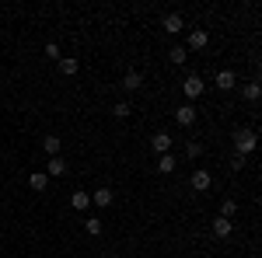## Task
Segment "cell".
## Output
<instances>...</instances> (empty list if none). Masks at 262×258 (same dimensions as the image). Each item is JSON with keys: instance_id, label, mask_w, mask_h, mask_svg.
I'll return each mask as SVG.
<instances>
[{"instance_id": "cell-1", "label": "cell", "mask_w": 262, "mask_h": 258, "mask_svg": "<svg viewBox=\"0 0 262 258\" xmlns=\"http://www.w3.org/2000/svg\"><path fill=\"white\" fill-rule=\"evenodd\" d=\"M234 147H238V154L245 157V154L255 147V133H252V129H238V133H234Z\"/></svg>"}, {"instance_id": "cell-2", "label": "cell", "mask_w": 262, "mask_h": 258, "mask_svg": "<svg viewBox=\"0 0 262 258\" xmlns=\"http://www.w3.org/2000/svg\"><path fill=\"white\" fill-rule=\"evenodd\" d=\"M182 87H185V95H189V98H200V95H203V80L196 77V74H189Z\"/></svg>"}, {"instance_id": "cell-3", "label": "cell", "mask_w": 262, "mask_h": 258, "mask_svg": "<svg viewBox=\"0 0 262 258\" xmlns=\"http://www.w3.org/2000/svg\"><path fill=\"white\" fill-rule=\"evenodd\" d=\"M46 175L63 178V175H67V160H63V157H49V164H46Z\"/></svg>"}, {"instance_id": "cell-4", "label": "cell", "mask_w": 262, "mask_h": 258, "mask_svg": "<svg viewBox=\"0 0 262 258\" xmlns=\"http://www.w3.org/2000/svg\"><path fill=\"white\" fill-rule=\"evenodd\" d=\"M161 25H164V32H168V35H179L182 28H185V21H182V14H168V18H164Z\"/></svg>"}, {"instance_id": "cell-5", "label": "cell", "mask_w": 262, "mask_h": 258, "mask_svg": "<svg viewBox=\"0 0 262 258\" xmlns=\"http://www.w3.org/2000/svg\"><path fill=\"white\" fill-rule=\"evenodd\" d=\"M175 122H179V126H192V122H196V108H192V105H182L179 112H175Z\"/></svg>"}, {"instance_id": "cell-6", "label": "cell", "mask_w": 262, "mask_h": 258, "mask_svg": "<svg viewBox=\"0 0 262 258\" xmlns=\"http://www.w3.org/2000/svg\"><path fill=\"white\" fill-rule=\"evenodd\" d=\"M213 84H217V87H221V91H231V87H234V84H238V77H234V70H221V74H217V80H213Z\"/></svg>"}, {"instance_id": "cell-7", "label": "cell", "mask_w": 262, "mask_h": 258, "mask_svg": "<svg viewBox=\"0 0 262 258\" xmlns=\"http://www.w3.org/2000/svg\"><path fill=\"white\" fill-rule=\"evenodd\" d=\"M150 147H154V154H168V147H171V136H168V133H158V136L150 139Z\"/></svg>"}, {"instance_id": "cell-8", "label": "cell", "mask_w": 262, "mask_h": 258, "mask_svg": "<svg viewBox=\"0 0 262 258\" xmlns=\"http://www.w3.org/2000/svg\"><path fill=\"white\" fill-rule=\"evenodd\" d=\"M192 189H196V192H206V189H210V171H196V175H192Z\"/></svg>"}, {"instance_id": "cell-9", "label": "cell", "mask_w": 262, "mask_h": 258, "mask_svg": "<svg viewBox=\"0 0 262 258\" xmlns=\"http://www.w3.org/2000/svg\"><path fill=\"white\" fill-rule=\"evenodd\" d=\"M91 202L105 209V206H112V192H108V189H98V192H91Z\"/></svg>"}, {"instance_id": "cell-10", "label": "cell", "mask_w": 262, "mask_h": 258, "mask_svg": "<svg viewBox=\"0 0 262 258\" xmlns=\"http://www.w3.org/2000/svg\"><path fill=\"white\" fill-rule=\"evenodd\" d=\"M206 42H210V35H206V32H203V28H196V32H192V35H189V49H203V45H206Z\"/></svg>"}, {"instance_id": "cell-11", "label": "cell", "mask_w": 262, "mask_h": 258, "mask_svg": "<svg viewBox=\"0 0 262 258\" xmlns=\"http://www.w3.org/2000/svg\"><path fill=\"white\" fill-rule=\"evenodd\" d=\"M60 70H63V74H67V77H74V74L81 70V63L74 60V56H63V60H60Z\"/></svg>"}, {"instance_id": "cell-12", "label": "cell", "mask_w": 262, "mask_h": 258, "mask_svg": "<svg viewBox=\"0 0 262 258\" xmlns=\"http://www.w3.org/2000/svg\"><path fill=\"white\" fill-rule=\"evenodd\" d=\"M213 234H217V238H227V234H231V220H227V217L213 220Z\"/></svg>"}, {"instance_id": "cell-13", "label": "cell", "mask_w": 262, "mask_h": 258, "mask_svg": "<svg viewBox=\"0 0 262 258\" xmlns=\"http://www.w3.org/2000/svg\"><path fill=\"white\" fill-rule=\"evenodd\" d=\"M158 171H161V175H171V171H175V157H171V154H161V160H158Z\"/></svg>"}, {"instance_id": "cell-14", "label": "cell", "mask_w": 262, "mask_h": 258, "mask_svg": "<svg viewBox=\"0 0 262 258\" xmlns=\"http://www.w3.org/2000/svg\"><path fill=\"white\" fill-rule=\"evenodd\" d=\"M140 84H143V77L137 74V70H129V74H126V80H122V87H129V91H137Z\"/></svg>"}, {"instance_id": "cell-15", "label": "cell", "mask_w": 262, "mask_h": 258, "mask_svg": "<svg viewBox=\"0 0 262 258\" xmlns=\"http://www.w3.org/2000/svg\"><path fill=\"white\" fill-rule=\"evenodd\" d=\"M42 147H46V154H49V157H56V154H60V139H56V136H46V139H42Z\"/></svg>"}, {"instance_id": "cell-16", "label": "cell", "mask_w": 262, "mask_h": 258, "mask_svg": "<svg viewBox=\"0 0 262 258\" xmlns=\"http://www.w3.org/2000/svg\"><path fill=\"white\" fill-rule=\"evenodd\" d=\"M91 206V196L88 192H74V209H88Z\"/></svg>"}, {"instance_id": "cell-17", "label": "cell", "mask_w": 262, "mask_h": 258, "mask_svg": "<svg viewBox=\"0 0 262 258\" xmlns=\"http://www.w3.org/2000/svg\"><path fill=\"white\" fill-rule=\"evenodd\" d=\"M28 185H32L35 192H42V189H46V171H35V175L28 178Z\"/></svg>"}, {"instance_id": "cell-18", "label": "cell", "mask_w": 262, "mask_h": 258, "mask_svg": "<svg viewBox=\"0 0 262 258\" xmlns=\"http://www.w3.org/2000/svg\"><path fill=\"white\" fill-rule=\"evenodd\" d=\"M84 230H88L91 238H98V234H101V220H95V217H91V220H84Z\"/></svg>"}, {"instance_id": "cell-19", "label": "cell", "mask_w": 262, "mask_h": 258, "mask_svg": "<svg viewBox=\"0 0 262 258\" xmlns=\"http://www.w3.org/2000/svg\"><path fill=\"white\" fill-rule=\"evenodd\" d=\"M259 95H262L259 84H248V87H245V98H248V101H259Z\"/></svg>"}, {"instance_id": "cell-20", "label": "cell", "mask_w": 262, "mask_h": 258, "mask_svg": "<svg viewBox=\"0 0 262 258\" xmlns=\"http://www.w3.org/2000/svg\"><path fill=\"white\" fill-rule=\"evenodd\" d=\"M112 112H116V119H126V115H129V112H133V108H129V105H126V101H119V105H116V108H112Z\"/></svg>"}, {"instance_id": "cell-21", "label": "cell", "mask_w": 262, "mask_h": 258, "mask_svg": "<svg viewBox=\"0 0 262 258\" xmlns=\"http://www.w3.org/2000/svg\"><path fill=\"white\" fill-rule=\"evenodd\" d=\"M171 63H185V49H182V45H175V49H171Z\"/></svg>"}, {"instance_id": "cell-22", "label": "cell", "mask_w": 262, "mask_h": 258, "mask_svg": "<svg viewBox=\"0 0 262 258\" xmlns=\"http://www.w3.org/2000/svg\"><path fill=\"white\" fill-rule=\"evenodd\" d=\"M234 209H238V202H234V199H227V202H224V217L231 220V213H234Z\"/></svg>"}, {"instance_id": "cell-23", "label": "cell", "mask_w": 262, "mask_h": 258, "mask_svg": "<svg viewBox=\"0 0 262 258\" xmlns=\"http://www.w3.org/2000/svg\"><path fill=\"white\" fill-rule=\"evenodd\" d=\"M46 56H53V60H56V56H60V45H56V42H49V45H46Z\"/></svg>"}, {"instance_id": "cell-24", "label": "cell", "mask_w": 262, "mask_h": 258, "mask_svg": "<svg viewBox=\"0 0 262 258\" xmlns=\"http://www.w3.org/2000/svg\"><path fill=\"white\" fill-rule=\"evenodd\" d=\"M116 258H122V255H116Z\"/></svg>"}]
</instances>
